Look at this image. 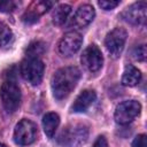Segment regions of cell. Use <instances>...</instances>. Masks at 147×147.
Wrapping results in <instances>:
<instances>
[{"label": "cell", "instance_id": "obj_1", "mask_svg": "<svg viewBox=\"0 0 147 147\" xmlns=\"http://www.w3.org/2000/svg\"><path fill=\"white\" fill-rule=\"evenodd\" d=\"M80 78V71L77 67H64L59 69L52 77L51 86L53 95L57 99L67 98L76 87Z\"/></svg>", "mask_w": 147, "mask_h": 147}, {"label": "cell", "instance_id": "obj_2", "mask_svg": "<svg viewBox=\"0 0 147 147\" xmlns=\"http://www.w3.org/2000/svg\"><path fill=\"white\" fill-rule=\"evenodd\" d=\"M88 138V129L80 123L67 125L57 138V142L62 147H79L86 142Z\"/></svg>", "mask_w": 147, "mask_h": 147}, {"label": "cell", "instance_id": "obj_3", "mask_svg": "<svg viewBox=\"0 0 147 147\" xmlns=\"http://www.w3.org/2000/svg\"><path fill=\"white\" fill-rule=\"evenodd\" d=\"M0 98L3 108L8 113H14L17 110L21 103V90L15 79L8 78L1 84Z\"/></svg>", "mask_w": 147, "mask_h": 147}, {"label": "cell", "instance_id": "obj_4", "mask_svg": "<svg viewBox=\"0 0 147 147\" xmlns=\"http://www.w3.org/2000/svg\"><path fill=\"white\" fill-rule=\"evenodd\" d=\"M20 70L22 77L26 82H29L31 85H38L42 79L45 64L40 59L26 57L22 61Z\"/></svg>", "mask_w": 147, "mask_h": 147}, {"label": "cell", "instance_id": "obj_5", "mask_svg": "<svg viewBox=\"0 0 147 147\" xmlns=\"http://www.w3.org/2000/svg\"><path fill=\"white\" fill-rule=\"evenodd\" d=\"M141 110V105L136 100H129L123 101L119 103L115 109V121L121 125H126L131 123Z\"/></svg>", "mask_w": 147, "mask_h": 147}, {"label": "cell", "instance_id": "obj_6", "mask_svg": "<svg viewBox=\"0 0 147 147\" xmlns=\"http://www.w3.org/2000/svg\"><path fill=\"white\" fill-rule=\"evenodd\" d=\"M126 37H127L126 31L119 26L113 29L106 36V39H105L106 48L114 59L118 57L122 54V52L124 49L125 41H126Z\"/></svg>", "mask_w": 147, "mask_h": 147}, {"label": "cell", "instance_id": "obj_7", "mask_svg": "<svg viewBox=\"0 0 147 147\" xmlns=\"http://www.w3.org/2000/svg\"><path fill=\"white\" fill-rule=\"evenodd\" d=\"M37 138V126L29 119L20 121L14 130V141L20 146L32 144Z\"/></svg>", "mask_w": 147, "mask_h": 147}, {"label": "cell", "instance_id": "obj_8", "mask_svg": "<svg viewBox=\"0 0 147 147\" xmlns=\"http://www.w3.org/2000/svg\"><path fill=\"white\" fill-rule=\"evenodd\" d=\"M82 44H83V37L76 31H69L61 38L57 48L60 54L69 57L76 54L80 49Z\"/></svg>", "mask_w": 147, "mask_h": 147}, {"label": "cell", "instance_id": "obj_9", "mask_svg": "<svg viewBox=\"0 0 147 147\" xmlns=\"http://www.w3.org/2000/svg\"><path fill=\"white\" fill-rule=\"evenodd\" d=\"M82 64L91 72H96L101 69L103 64V56L100 51V48L92 44L85 48V51L82 54Z\"/></svg>", "mask_w": 147, "mask_h": 147}, {"label": "cell", "instance_id": "obj_10", "mask_svg": "<svg viewBox=\"0 0 147 147\" xmlns=\"http://www.w3.org/2000/svg\"><path fill=\"white\" fill-rule=\"evenodd\" d=\"M146 9H147L146 1H139L129 6L122 13V17L131 24L140 25L146 22Z\"/></svg>", "mask_w": 147, "mask_h": 147}, {"label": "cell", "instance_id": "obj_11", "mask_svg": "<svg viewBox=\"0 0 147 147\" xmlns=\"http://www.w3.org/2000/svg\"><path fill=\"white\" fill-rule=\"evenodd\" d=\"M53 5L54 3L52 1H42V0L31 2L22 16L23 22H25L28 24L37 22L39 16H41L46 11H48V9H51L53 7Z\"/></svg>", "mask_w": 147, "mask_h": 147}, {"label": "cell", "instance_id": "obj_12", "mask_svg": "<svg viewBox=\"0 0 147 147\" xmlns=\"http://www.w3.org/2000/svg\"><path fill=\"white\" fill-rule=\"evenodd\" d=\"M94 16H95L94 8L91 5H83L76 10L75 15L72 16L70 26L74 29H83L93 21Z\"/></svg>", "mask_w": 147, "mask_h": 147}, {"label": "cell", "instance_id": "obj_13", "mask_svg": "<svg viewBox=\"0 0 147 147\" xmlns=\"http://www.w3.org/2000/svg\"><path fill=\"white\" fill-rule=\"evenodd\" d=\"M95 99L96 94L93 90H84L76 98L75 102L71 106V110L75 113H84L90 108V106L95 101Z\"/></svg>", "mask_w": 147, "mask_h": 147}, {"label": "cell", "instance_id": "obj_14", "mask_svg": "<svg viewBox=\"0 0 147 147\" xmlns=\"http://www.w3.org/2000/svg\"><path fill=\"white\" fill-rule=\"evenodd\" d=\"M141 79V72L132 64H127L122 76V84L124 86H134Z\"/></svg>", "mask_w": 147, "mask_h": 147}, {"label": "cell", "instance_id": "obj_15", "mask_svg": "<svg viewBox=\"0 0 147 147\" xmlns=\"http://www.w3.org/2000/svg\"><path fill=\"white\" fill-rule=\"evenodd\" d=\"M60 124V116L56 113H47L42 117V127L45 134L48 138H52Z\"/></svg>", "mask_w": 147, "mask_h": 147}, {"label": "cell", "instance_id": "obj_16", "mask_svg": "<svg viewBox=\"0 0 147 147\" xmlns=\"http://www.w3.org/2000/svg\"><path fill=\"white\" fill-rule=\"evenodd\" d=\"M70 11H71V7H70L69 5L63 3V5L57 6V7L54 9L53 15H52V21H53V23H54L55 25H62V24L67 21V18H68Z\"/></svg>", "mask_w": 147, "mask_h": 147}, {"label": "cell", "instance_id": "obj_17", "mask_svg": "<svg viewBox=\"0 0 147 147\" xmlns=\"http://www.w3.org/2000/svg\"><path fill=\"white\" fill-rule=\"evenodd\" d=\"M46 45L42 41H33L31 42L26 48V57H36L39 59L40 55L45 53Z\"/></svg>", "mask_w": 147, "mask_h": 147}, {"label": "cell", "instance_id": "obj_18", "mask_svg": "<svg viewBox=\"0 0 147 147\" xmlns=\"http://www.w3.org/2000/svg\"><path fill=\"white\" fill-rule=\"evenodd\" d=\"M13 32L7 24L0 22V47L8 46L13 41Z\"/></svg>", "mask_w": 147, "mask_h": 147}, {"label": "cell", "instance_id": "obj_19", "mask_svg": "<svg viewBox=\"0 0 147 147\" xmlns=\"http://www.w3.org/2000/svg\"><path fill=\"white\" fill-rule=\"evenodd\" d=\"M17 2L13 0H0V11L2 13H9L16 9Z\"/></svg>", "mask_w": 147, "mask_h": 147}, {"label": "cell", "instance_id": "obj_20", "mask_svg": "<svg viewBox=\"0 0 147 147\" xmlns=\"http://www.w3.org/2000/svg\"><path fill=\"white\" fill-rule=\"evenodd\" d=\"M98 3H99V6L102 9H105V10H111V9H114L115 7H117L119 5V1H115V0H110V1L109 0H101Z\"/></svg>", "mask_w": 147, "mask_h": 147}, {"label": "cell", "instance_id": "obj_21", "mask_svg": "<svg viewBox=\"0 0 147 147\" xmlns=\"http://www.w3.org/2000/svg\"><path fill=\"white\" fill-rule=\"evenodd\" d=\"M133 55H134L136 60H138V61H145V59H146V47H145V45L138 46L136 48Z\"/></svg>", "mask_w": 147, "mask_h": 147}, {"label": "cell", "instance_id": "obj_22", "mask_svg": "<svg viewBox=\"0 0 147 147\" xmlns=\"http://www.w3.org/2000/svg\"><path fill=\"white\" fill-rule=\"evenodd\" d=\"M146 134H139L134 138V140L132 141V146L133 147H146L147 146V139H146Z\"/></svg>", "mask_w": 147, "mask_h": 147}, {"label": "cell", "instance_id": "obj_23", "mask_svg": "<svg viewBox=\"0 0 147 147\" xmlns=\"http://www.w3.org/2000/svg\"><path fill=\"white\" fill-rule=\"evenodd\" d=\"M92 147H108V142H107V140H106V138L103 136H100L94 141V144H93Z\"/></svg>", "mask_w": 147, "mask_h": 147}, {"label": "cell", "instance_id": "obj_24", "mask_svg": "<svg viewBox=\"0 0 147 147\" xmlns=\"http://www.w3.org/2000/svg\"><path fill=\"white\" fill-rule=\"evenodd\" d=\"M0 147H8V146L5 145V144H1V142H0Z\"/></svg>", "mask_w": 147, "mask_h": 147}]
</instances>
